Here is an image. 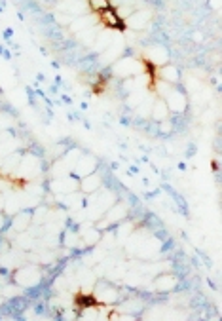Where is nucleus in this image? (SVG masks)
<instances>
[{
    "label": "nucleus",
    "mask_w": 222,
    "mask_h": 321,
    "mask_svg": "<svg viewBox=\"0 0 222 321\" xmlns=\"http://www.w3.org/2000/svg\"><path fill=\"white\" fill-rule=\"evenodd\" d=\"M175 285H177V279L173 276H159L156 279V289L158 291H171Z\"/></svg>",
    "instance_id": "14"
},
{
    "label": "nucleus",
    "mask_w": 222,
    "mask_h": 321,
    "mask_svg": "<svg viewBox=\"0 0 222 321\" xmlns=\"http://www.w3.org/2000/svg\"><path fill=\"white\" fill-rule=\"evenodd\" d=\"M148 19H150V13H148L147 10L133 11V13L127 17V25H131L133 29H143V27L148 23Z\"/></svg>",
    "instance_id": "11"
},
{
    "label": "nucleus",
    "mask_w": 222,
    "mask_h": 321,
    "mask_svg": "<svg viewBox=\"0 0 222 321\" xmlns=\"http://www.w3.org/2000/svg\"><path fill=\"white\" fill-rule=\"evenodd\" d=\"M2 207H4V196L0 194V209H2Z\"/></svg>",
    "instance_id": "20"
},
{
    "label": "nucleus",
    "mask_w": 222,
    "mask_h": 321,
    "mask_svg": "<svg viewBox=\"0 0 222 321\" xmlns=\"http://www.w3.org/2000/svg\"><path fill=\"white\" fill-rule=\"evenodd\" d=\"M165 105L173 112H184L186 110V97H184V93H180V91H177L173 87L169 93L165 95Z\"/></svg>",
    "instance_id": "4"
},
{
    "label": "nucleus",
    "mask_w": 222,
    "mask_h": 321,
    "mask_svg": "<svg viewBox=\"0 0 222 321\" xmlns=\"http://www.w3.org/2000/svg\"><path fill=\"white\" fill-rule=\"evenodd\" d=\"M97 240H99V232H97V230L84 232V241H85V243H95Z\"/></svg>",
    "instance_id": "18"
},
{
    "label": "nucleus",
    "mask_w": 222,
    "mask_h": 321,
    "mask_svg": "<svg viewBox=\"0 0 222 321\" xmlns=\"http://www.w3.org/2000/svg\"><path fill=\"white\" fill-rule=\"evenodd\" d=\"M87 6L91 8L93 11H103L106 8H110V0H87Z\"/></svg>",
    "instance_id": "16"
},
{
    "label": "nucleus",
    "mask_w": 222,
    "mask_h": 321,
    "mask_svg": "<svg viewBox=\"0 0 222 321\" xmlns=\"http://www.w3.org/2000/svg\"><path fill=\"white\" fill-rule=\"evenodd\" d=\"M80 188V181L74 179L73 175H61L57 181L53 182V190L57 194H71Z\"/></svg>",
    "instance_id": "2"
},
{
    "label": "nucleus",
    "mask_w": 222,
    "mask_h": 321,
    "mask_svg": "<svg viewBox=\"0 0 222 321\" xmlns=\"http://www.w3.org/2000/svg\"><path fill=\"white\" fill-rule=\"evenodd\" d=\"M31 221H32V217L29 213H17L13 217V221H11V228H13L15 232H25Z\"/></svg>",
    "instance_id": "13"
},
{
    "label": "nucleus",
    "mask_w": 222,
    "mask_h": 321,
    "mask_svg": "<svg viewBox=\"0 0 222 321\" xmlns=\"http://www.w3.org/2000/svg\"><path fill=\"white\" fill-rule=\"evenodd\" d=\"M99 15H101V23L108 27V29H118V27H122L124 25V19L118 15V11L110 6V8H106V10L99 11Z\"/></svg>",
    "instance_id": "5"
},
{
    "label": "nucleus",
    "mask_w": 222,
    "mask_h": 321,
    "mask_svg": "<svg viewBox=\"0 0 222 321\" xmlns=\"http://www.w3.org/2000/svg\"><path fill=\"white\" fill-rule=\"evenodd\" d=\"M4 295H6V297H17V295H19V289H17V287H6V289H4Z\"/></svg>",
    "instance_id": "19"
},
{
    "label": "nucleus",
    "mask_w": 222,
    "mask_h": 321,
    "mask_svg": "<svg viewBox=\"0 0 222 321\" xmlns=\"http://www.w3.org/2000/svg\"><path fill=\"white\" fill-rule=\"evenodd\" d=\"M95 302H103V304H112L118 300V291L106 283H101L95 291Z\"/></svg>",
    "instance_id": "7"
},
{
    "label": "nucleus",
    "mask_w": 222,
    "mask_h": 321,
    "mask_svg": "<svg viewBox=\"0 0 222 321\" xmlns=\"http://www.w3.org/2000/svg\"><path fill=\"white\" fill-rule=\"evenodd\" d=\"M15 281H17L19 285H23V287H32V285H36V283L40 281V272L32 266L21 268V270H17V274H15Z\"/></svg>",
    "instance_id": "1"
},
{
    "label": "nucleus",
    "mask_w": 222,
    "mask_h": 321,
    "mask_svg": "<svg viewBox=\"0 0 222 321\" xmlns=\"http://www.w3.org/2000/svg\"><path fill=\"white\" fill-rule=\"evenodd\" d=\"M147 59L150 61L152 65H158V67H161V65L167 63V52L161 48V46H154V48H148L147 52Z\"/></svg>",
    "instance_id": "9"
},
{
    "label": "nucleus",
    "mask_w": 222,
    "mask_h": 321,
    "mask_svg": "<svg viewBox=\"0 0 222 321\" xmlns=\"http://www.w3.org/2000/svg\"><path fill=\"white\" fill-rule=\"evenodd\" d=\"M44 221H48V209L46 207H38L36 215H34V223H44Z\"/></svg>",
    "instance_id": "17"
},
{
    "label": "nucleus",
    "mask_w": 222,
    "mask_h": 321,
    "mask_svg": "<svg viewBox=\"0 0 222 321\" xmlns=\"http://www.w3.org/2000/svg\"><path fill=\"white\" fill-rule=\"evenodd\" d=\"M2 225H4V219H2V215H0V228H2Z\"/></svg>",
    "instance_id": "21"
},
{
    "label": "nucleus",
    "mask_w": 222,
    "mask_h": 321,
    "mask_svg": "<svg viewBox=\"0 0 222 321\" xmlns=\"http://www.w3.org/2000/svg\"><path fill=\"white\" fill-rule=\"evenodd\" d=\"M159 80H163V82H167V84H177L179 82V71H177V67H173V65H161V69H159Z\"/></svg>",
    "instance_id": "12"
},
{
    "label": "nucleus",
    "mask_w": 222,
    "mask_h": 321,
    "mask_svg": "<svg viewBox=\"0 0 222 321\" xmlns=\"http://www.w3.org/2000/svg\"><path fill=\"white\" fill-rule=\"evenodd\" d=\"M105 213H106L105 221H101V223H99V228H105V226H108V225H114L116 221H122V219L126 217L127 209H126V205L124 204H120V205H114L112 209H106Z\"/></svg>",
    "instance_id": "6"
},
{
    "label": "nucleus",
    "mask_w": 222,
    "mask_h": 321,
    "mask_svg": "<svg viewBox=\"0 0 222 321\" xmlns=\"http://www.w3.org/2000/svg\"><path fill=\"white\" fill-rule=\"evenodd\" d=\"M150 112H152V116L156 118V120H165L167 112H169V108H167V105H165V101H158Z\"/></svg>",
    "instance_id": "15"
},
{
    "label": "nucleus",
    "mask_w": 222,
    "mask_h": 321,
    "mask_svg": "<svg viewBox=\"0 0 222 321\" xmlns=\"http://www.w3.org/2000/svg\"><path fill=\"white\" fill-rule=\"evenodd\" d=\"M99 186H101V177H99L95 171L89 173V175H85L84 179H82V182H80V188L87 194L99 190Z\"/></svg>",
    "instance_id": "10"
},
{
    "label": "nucleus",
    "mask_w": 222,
    "mask_h": 321,
    "mask_svg": "<svg viewBox=\"0 0 222 321\" xmlns=\"http://www.w3.org/2000/svg\"><path fill=\"white\" fill-rule=\"evenodd\" d=\"M95 165L97 163L91 156H82V158H78V161L74 163V171H76V175H80V177H85V175L95 171Z\"/></svg>",
    "instance_id": "8"
},
{
    "label": "nucleus",
    "mask_w": 222,
    "mask_h": 321,
    "mask_svg": "<svg viewBox=\"0 0 222 321\" xmlns=\"http://www.w3.org/2000/svg\"><path fill=\"white\" fill-rule=\"evenodd\" d=\"M139 69H141V65H139L135 59L127 57V59L118 61L116 67H114V73H116V76H120V78H131L135 73H139Z\"/></svg>",
    "instance_id": "3"
}]
</instances>
